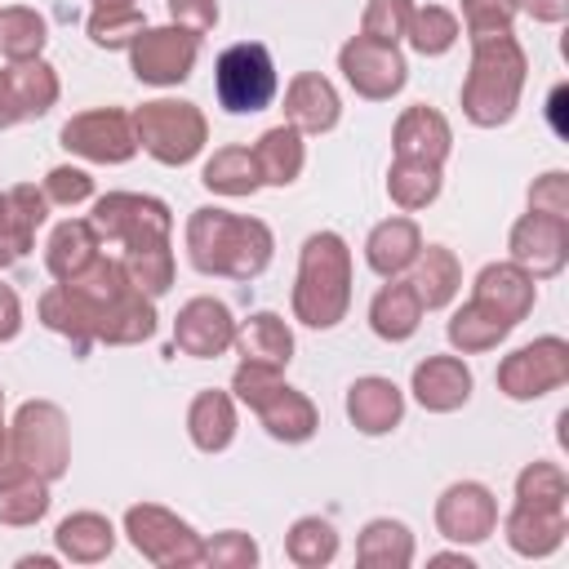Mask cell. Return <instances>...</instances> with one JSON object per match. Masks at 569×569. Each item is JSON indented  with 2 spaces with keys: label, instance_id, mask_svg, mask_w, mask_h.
I'll return each instance as SVG.
<instances>
[{
  "label": "cell",
  "instance_id": "obj_1",
  "mask_svg": "<svg viewBox=\"0 0 569 569\" xmlns=\"http://www.w3.org/2000/svg\"><path fill=\"white\" fill-rule=\"evenodd\" d=\"M187 258L200 276H222V280H258L271 267L276 236L262 218H244L218 204H200L187 218Z\"/></svg>",
  "mask_w": 569,
  "mask_h": 569
},
{
  "label": "cell",
  "instance_id": "obj_2",
  "mask_svg": "<svg viewBox=\"0 0 569 569\" xmlns=\"http://www.w3.org/2000/svg\"><path fill=\"white\" fill-rule=\"evenodd\" d=\"M293 320L307 329H333L351 311V244L338 231H311L298 249V276L289 293Z\"/></svg>",
  "mask_w": 569,
  "mask_h": 569
},
{
  "label": "cell",
  "instance_id": "obj_3",
  "mask_svg": "<svg viewBox=\"0 0 569 569\" xmlns=\"http://www.w3.org/2000/svg\"><path fill=\"white\" fill-rule=\"evenodd\" d=\"M529 80V58L520 49L516 36H489V40H471V67L462 76L458 102L462 116L476 129H498L516 116L520 93Z\"/></svg>",
  "mask_w": 569,
  "mask_h": 569
},
{
  "label": "cell",
  "instance_id": "obj_4",
  "mask_svg": "<svg viewBox=\"0 0 569 569\" xmlns=\"http://www.w3.org/2000/svg\"><path fill=\"white\" fill-rule=\"evenodd\" d=\"M133 138H138V151H147L156 164L182 169L204 151L209 120L187 98H151L133 111Z\"/></svg>",
  "mask_w": 569,
  "mask_h": 569
},
{
  "label": "cell",
  "instance_id": "obj_5",
  "mask_svg": "<svg viewBox=\"0 0 569 569\" xmlns=\"http://www.w3.org/2000/svg\"><path fill=\"white\" fill-rule=\"evenodd\" d=\"M280 76L262 40H236L213 62V98L227 116H258L276 102Z\"/></svg>",
  "mask_w": 569,
  "mask_h": 569
},
{
  "label": "cell",
  "instance_id": "obj_6",
  "mask_svg": "<svg viewBox=\"0 0 569 569\" xmlns=\"http://www.w3.org/2000/svg\"><path fill=\"white\" fill-rule=\"evenodd\" d=\"M124 538L156 569H196V565H204V533H196L191 520H182L178 511H169L160 502H133L124 511Z\"/></svg>",
  "mask_w": 569,
  "mask_h": 569
},
{
  "label": "cell",
  "instance_id": "obj_7",
  "mask_svg": "<svg viewBox=\"0 0 569 569\" xmlns=\"http://www.w3.org/2000/svg\"><path fill=\"white\" fill-rule=\"evenodd\" d=\"M9 445H13L18 462L31 467L36 476H44L49 485L62 480L71 467V427H67L62 405L22 400L9 418Z\"/></svg>",
  "mask_w": 569,
  "mask_h": 569
},
{
  "label": "cell",
  "instance_id": "obj_8",
  "mask_svg": "<svg viewBox=\"0 0 569 569\" xmlns=\"http://www.w3.org/2000/svg\"><path fill=\"white\" fill-rule=\"evenodd\" d=\"M89 222H93L98 240L120 244V249L173 236V209L160 196H147V191H107V196H98Z\"/></svg>",
  "mask_w": 569,
  "mask_h": 569
},
{
  "label": "cell",
  "instance_id": "obj_9",
  "mask_svg": "<svg viewBox=\"0 0 569 569\" xmlns=\"http://www.w3.org/2000/svg\"><path fill=\"white\" fill-rule=\"evenodd\" d=\"M498 391L516 405L525 400H542L551 391H560L569 382V342L560 333H542L525 347H516L511 356L498 360V373H493Z\"/></svg>",
  "mask_w": 569,
  "mask_h": 569
},
{
  "label": "cell",
  "instance_id": "obj_10",
  "mask_svg": "<svg viewBox=\"0 0 569 569\" xmlns=\"http://www.w3.org/2000/svg\"><path fill=\"white\" fill-rule=\"evenodd\" d=\"M58 142L89 160V164H129L138 156V138H133V116L120 111V107H89V111H76Z\"/></svg>",
  "mask_w": 569,
  "mask_h": 569
},
{
  "label": "cell",
  "instance_id": "obj_11",
  "mask_svg": "<svg viewBox=\"0 0 569 569\" xmlns=\"http://www.w3.org/2000/svg\"><path fill=\"white\" fill-rule=\"evenodd\" d=\"M338 71H342L347 89L365 102H391L409 80V62H405L400 44H382L369 36H351L338 49Z\"/></svg>",
  "mask_w": 569,
  "mask_h": 569
},
{
  "label": "cell",
  "instance_id": "obj_12",
  "mask_svg": "<svg viewBox=\"0 0 569 569\" xmlns=\"http://www.w3.org/2000/svg\"><path fill=\"white\" fill-rule=\"evenodd\" d=\"M196 58H200V36L164 22V27H147L133 44H129V71L142 80V84H156V89H173L182 84L191 71H196Z\"/></svg>",
  "mask_w": 569,
  "mask_h": 569
},
{
  "label": "cell",
  "instance_id": "obj_13",
  "mask_svg": "<svg viewBox=\"0 0 569 569\" xmlns=\"http://www.w3.org/2000/svg\"><path fill=\"white\" fill-rule=\"evenodd\" d=\"M436 529L458 547H480L498 533V498L480 480H453L436 498Z\"/></svg>",
  "mask_w": 569,
  "mask_h": 569
},
{
  "label": "cell",
  "instance_id": "obj_14",
  "mask_svg": "<svg viewBox=\"0 0 569 569\" xmlns=\"http://www.w3.org/2000/svg\"><path fill=\"white\" fill-rule=\"evenodd\" d=\"M236 342V316L222 298L196 293L178 307L173 316V351L191 356V360H218L227 356Z\"/></svg>",
  "mask_w": 569,
  "mask_h": 569
},
{
  "label": "cell",
  "instance_id": "obj_15",
  "mask_svg": "<svg viewBox=\"0 0 569 569\" xmlns=\"http://www.w3.org/2000/svg\"><path fill=\"white\" fill-rule=\"evenodd\" d=\"M507 253L516 267H525L533 280H551L569 262V222L542 218V213H520L507 236Z\"/></svg>",
  "mask_w": 569,
  "mask_h": 569
},
{
  "label": "cell",
  "instance_id": "obj_16",
  "mask_svg": "<svg viewBox=\"0 0 569 569\" xmlns=\"http://www.w3.org/2000/svg\"><path fill=\"white\" fill-rule=\"evenodd\" d=\"M156 298L142 293L133 280L111 293L107 302L93 307V342H107V347H138L156 333Z\"/></svg>",
  "mask_w": 569,
  "mask_h": 569
},
{
  "label": "cell",
  "instance_id": "obj_17",
  "mask_svg": "<svg viewBox=\"0 0 569 569\" xmlns=\"http://www.w3.org/2000/svg\"><path fill=\"white\" fill-rule=\"evenodd\" d=\"M569 533V507H538V502H511L502 516V542L525 560H547L565 547Z\"/></svg>",
  "mask_w": 569,
  "mask_h": 569
},
{
  "label": "cell",
  "instance_id": "obj_18",
  "mask_svg": "<svg viewBox=\"0 0 569 569\" xmlns=\"http://www.w3.org/2000/svg\"><path fill=\"white\" fill-rule=\"evenodd\" d=\"M409 391L427 413H458L471 400L476 378H471V365L462 356H427L413 365Z\"/></svg>",
  "mask_w": 569,
  "mask_h": 569
},
{
  "label": "cell",
  "instance_id": "obj_19",
  "mask_svg": "<svg viewBox=\"0 0 569 569\" xmlns=\"http://www.w3.org/2000/svg\"><path fill=\"white\" fill-rule=\"evenodd\" d=\"M342 120V98L329 76L320 71H298L284 84V124H293L302 138L307 133H329Z\"/></svg>",
  "mask_w": 569,
  "mask_h": 569
},
{
  "label": "cell",
  "instance_id": "obj_20",
  "mask_svg": "<svg viewBox=\"0 0 569 569\" xmlns=\"http://www.w3.org/2000/svg\"><path fill=\"white\" fill-rule=\"evenodd\" d=\"M391 147H396V156H405V160H427V164H440V169H445V160H449V151H453V129H449V120H445L436 107L413 102V107H405V111L396 116V124H391Z\"/></svg>",
  "mask_w": 569,
  "mask_h": 569
},
{
  "label": "cell",
  "instance_id": "obj_21",
  "mask_svg": "<svg viewBox=\"0 0 569 569\" xmlns=\"http://www.w3.org/2000/svg\"><path fill=\"white\" fill-rule=\"evenodd\" d=\"M471 298L485 302V307H493L507 325H520V320L533 311V302H538V280H533L525 267H516L511 258H507V262H485V267L476 271Z\"/></svg>",
  "mask_w": 569,
  "mask_h": 569
},
{
  "label": "cell",
  "instance_id": "obj_22",
  "mask_svg": "<svg viewBox=\"0 0 569 569\" xmlns=\"http://www.w3.org/2000/svg\"><path fill=\"white\" fill-rule=\"evenodd\" d=\"M347 418L360 436H387L405 422V391L382 373H365L347 387Z\"/></svg>",
  "mask_w": 569,
  "mask_h": 569
},
{
  "label": "cell",
  "instance_id": "obj_23",
  "mask_svg": "<svg viewBox=\"0 0 569 569\" xmlns=\"http://www.w3.org/2000/svg\"><path fill=\"white\" fill-rule=\"evenodd\" d=\"M418 249H422V231H418V222H413L409 213H391V218H382V222L365 236V262H369V271L382 276V280L405 276V271L413 267Z\"/></svg>",
  "mask_w": 569,
  "mask_h": 569
},
{
  "label": "cell",
  "instance_id": "obj_24",
  "mask_svg": "<svg viewBox=\"0 0 569 569\" xmlns=\"http://www.w3.org/2000/svg\"><path fill=\"white\" fill-rule=\"evenodd\" d=\"M240 431V413H236V396L231 391H218V387H204L191 396L187 405V436L200 453H227L231 440Z\"/></svg>",
  "mask_w": 569,
  "mask_h": 569
},
{
  "label": "cell",
  "instance_id": "obj_25",
  "mask_svg": "<svg viewBox=\"0 0 569 569\" xmlns=\"http://www.w3.org/2000/svg\"><path fill=\"white\" fill-rule=\"evenodd\" d=\"M4 196H9V213H4V227H0V271L31 253L36 231L49 218V200H44V191L36 182H18Z\"/></svg>",
  "mask_w": 569,
  "mask_h": 569
},
{
  "label": "cell",
  "instance_id": "obj_26",
  "mask_svg": "<svg viewBox=\"0 0 569 569\" xmlns=\"http://www.w3.org/2000/svg\"><path fill=\"white\" fill-rule=\"evenodd\" d=\"M253 413H258L262 431H267L271 440H280V445H307V440L320 431V409L311 405L307 391H298V387H289V382H280Z\"/></svg>",
  "mask_w": 569,
  "mask_h": 569
},
{
  "label": "cell",
  "instance_id": "obj_27",
  "mask_svg": "<svg viewBox=\"0 0 569 569\" xmlns=\"http://www.w3.org/2000/svg\"><path fill=\"white\" fill-rule=\"evenodd\" d=\"M405 280L413 284L422 311H445L462 289V262L449 244H422L413 267L405 271Z\"/></svg>",
  "mask_w": 569,
  "mask_h": 569
},
{
  "label": "cell",
  "instance_id": "obj_28",
  "mask_svg": "<svg viewBox=\"0 0 569 569\" xmlns=\"http://www.w3.org/2000/svg\"><path fill=\"white\" fill-rule=\"evenodd\" d=\"M231 351L240 360H253V365H271V369H289L293 360V329L284 316L276 311H249L244 320H236V342Z\"/></svg>",
  "mask_w": 569,
  "mask_h": 569
},
{
  "label": "cell",
  "instance_id": "obj_29",
  "mask_svg": "<svg viewBox=\"0 0 569 569\" xmlns=\"http://www.w3.org/2000/svg\"><path fill=\"white\" fill-rule=\"evenodd\" d=\"M53 547H58V560H71V565H102V560L116 551V525H111L102 511H71V516L58 520Z\"/></svg>",
  "mask_w": 569,
  "mask_h": 569
},
{
  "label": "cell",
  "instance_id": "obj_30",
  "mask_svg": "<svg viewBox=\"0 0 569 569\" xmlns=\"http://www.w3.org/2000/svg\"><path fill=\"white\" fill-rule=\"evenodd\" d=\"M422 302H418V293H413V284L405 280V276H396V280H387L373 298H369V329L382 338V342H409L413 333H418V325H422Z\"/></svg>",
  "mask_w": 569,
  "mask_h": 569
},
{
  "label": "cell",
  "instance_id": "obj_31",
  "mask_svg": "<svg viewBox=\"0 0 569 569\" xmlns=\"http://www.w3.org/2000/svg\"><path fill=\"white\" fill-rule=\"evenodd\" d=\"M413 556H418V542H413V529L405 520L373 516L356 533V565L360 569H409Z\"/></svg>",
  "mask_w": 569,
  "mask_h": 569
},
{
  "label": "cell",
  "instance_id": "obj_32",
  "mask_svg": "<svg viewBox=\"0 0 569 569\" xmlns=\"http://www.w3.org/2000/svg\"><path fill=\"white\" fill-rule=\"evenodd\" d=\"M253 151V164L262 173V187H293L302 178V164H307V142L293 124H271L258 133V142L249 147Z\"/></svg>",
  "mask_w": 569,
  "mask_h": 569
},
{
  "label": "cell",
  "instance_id": "obj_33",
  "mask_svg": "<svg viewBox=\"0 0 569 569\" xmlns=\"http://www.w3.org/2000/svg\"><path fill=\"white\" fill-rule=\"evenodd\" d=\"M98 253H102V240H98V231H93L89 218H62L49 231V240H44V267H49V276L58 284L62 280H76Z\"/></svg>",
  "mask_w": 569,
  "mask_h": 569
},
{
  "label": "cell",
  "instance_id": "obj_34",
  "mask_svg": "<svg viewBox=\"0 0 569 569\" xmlns=\"http://www.w3.org/2000/svg\"><path fill=\"white\" fill-rule=\"evenodd\" d=\"M36 316H40V325L49 333L67 338L76 356H89V347H93V320H89L84 298L71 284H49L40 293V302H36Z\"/></svg>",
  "mask_w": 569,
  "mask_h": 569
},
{
  "label": "cell",
  "instance_id": "obj_35",
  "mask_svg": "<svg viewBox=\"0 0 569 569\" xmlns=\"http://www.w3.org/2000/svg\"><path fill=\"white\" fill-rule=\"evenodd\" d=\"M511 329H516V325H507L493 307L467 298L462 307H453V316H449V325H445V338H449V347H453L458 356H485V351H493L498 342H507Z\"/></svg>",
  "mask_w": 569,
  "mask_h": 569
},
{
  "label": "cell",
  "instance_id": "obj_36",
  "mask_svg": "<svg viewBox=\"0 0 569 569\" xmlns=\"http://www.w3.org/2000/svg\"><path fill=\"white\" fill-rule=\"evenodd\" d=\"M4 76H9V89H13V98H18L22 120H40V116H49V111L58 107L62 84H58L53 62H44V53H40V58H27V62H9Z\"/></svg>",
  "mask_w": 569,
  "mask_h": 569
},
{
  "label": "cell",
  "instance_id": "obj_37",
  "mask_svg": "<svg viewBox=\"0 0 569 569\" xmlns=\"http://www.w3.org/2000/svg\"><path fill=\"white\" fill-rule=\"evenodd\" d=\"M200 182H204V191H213V196L240 200V196H253V191L262 187V173H258L249 147H218V151L200 164Z\"/></svg>",
  "mask_w": 569,
  "mask_h": 569
},
{
  "label": "cell",
  "instance_id": "obj_38",
  "mask_svg": "<svg viewBox=\"0 0 569 569\" xmlns=\"http://www.w3.org/2000/svg\"><path fill=\"white\" fill-rule=\"evenodd\" d=\"M445 187V169L440 164H427V160H405L396 156L391 169H387V196L400 213H418L427 209Z\"/></svg>",
  "mask_w": 569,
  "mask_h": 569
},
{
  "label": "cell",
  "instance_id": "obj_39",
  "mask_svg": "<svg viewBox=\"0 0 569 569\" xmlns=\"http://www.w3.org/2000/svg\"><path fill=\"white\" fill-rule=\"evenodd\" d=\"M284 556L298 569H325L338 560V529L325 516H298L284 533Z\"/></svg>",
  "mask_w": 569,
  "mask_h": 569
},
{
  "label": "cell",
  "instance_id": "obj_40",
  "mask_svg": "<svg viewBox=\"0 0 569 569\" xmlns=\"http://www.w3.org/2000/svg\"><path fill=\"white\" fill-rule=\"evenodd\" d=\"M49 44V22L27 9V4H9L0 9V58L4 62H27V58H40Z\"/></svg>",
  "mask_w": 569,
  "mask_h": 569
},
{
  "label": "cell",
  "instance_id": "obj_41",
  "mask_svg": "<svg viewBox=\"0 0 569 569\" xmlns=\"http://www.w3.org/2000/svg\"><path fill=\"white\" fill-rule=\"evenodd\" d=\"M458 36H462V22H458L453 9H445V4H413L409 31H405V40H409L413 53L440 58V53H449L458 44Z\"/></svg>",
  "mask_w": 569,
  "mask_h": 569
},
{
  "label": "cell",
  "instance_id": "obj_42",
  "mask_svg": "<svg viewBox=\"0 0 569 569\" xmlns=\"http://www.w3.org/2000/svg\"><path fill=\"white\" fill-rule=\"evenodd\" d=\"M120 262H124L129 280H133L142 293H151V298L169 293V284H173V244H169V240L129 244V249L120 253Z\"/></svg>",
  "mask_w": 569,
  "mask_h": 569
},
{
  "label": "cell",
  "instance_id": "obj_43",
  "mask_svg": "<svg viewBox=\"0 0 569 569\" xmlns=\"http://www.w3.org/2000/svg\"><path fill=\"white\" fill-rule=\"evenodd\" d=\"M142 31H147V13L138 4H129V9H89V18H84V36L98 49H129Z\"/></svg>",
  "mask_w": 569,
  "mask_h": 569
},
{
  "label": "cell",
  "instance_id": "obj_44",
  "mask_svg": "<svg viewBox=\"0 0 569 569\" xmlns=\"http://www.w3.org/2000/svg\"><path fill=\"white\" fill-rule=\"evenodd\" d=\"M516 502H538V507H569V476L560 462H529L516 476Z\"/></svg>",
  "mask_w": 569,
  "mask_h": 569
},
{
  "label": "cell",
  "instance_id": "obj_45",
  "mask_svg": "<svg viewBox=\"0 0 569 569\" xmlns=\"http://www.w3.org/2000/svg\"><path fill=\"white\" fill-rule=\"evenodd\" d=\"M258 560H262V547L244 529H222V533L204 538V565L209 569H258Z\"/></svg>",
  "mask_w": 569,
  "mask_h": 569
},
{
  "label": "cell",
  "instance_id": "obj_46",
  "mask_svg": "<svg viewBox=\"0 0 569 569\" xmlns=\"http://www.w3.org/2000/svg\"><path fill=\"white\" fill-rule=\"evenodd\" d=\"M516 13H520V0H462V27H467V40L511 36Z\"/></svg>",
  "mask_w": 569,
  "mask_h": 569
},
{
  "label": "cell",
  "instance_id": "obj_47",
  "mask_svg": "<svg viewBox=\"0 0 569 569\" xmlns=\"http://www.w3.org/2000/svg\"><path fill=\"white\" fill-rule=\"evenodd\" d=\"M413 18V0H369L360 13V36L382 40V44H400Z\"/></svg>",
  "mask_w": 569,
  "mask_h": 569
},
{
  "label": "cell",
  "instance_id": "obj_48",
  "mask_svg": "<svg viewBox=\"0 0 569 569\" xmlns=\"http://www.w3.org/2000/svg\"><path fill=\"white\" fill-rule=\"evenodd\" d=\"M284 382V369H271V365H253V360H240L236 373H231V396L236 405L244 409H258L276 387Z\"/></svg>",
  "mask_w": 569,
  "mask_h": 569
},
{
  "label": "cell",
  "instance_id": "obj_49",
  "mask_svg": "<svg viewBox=\"0 0 569 569\" xmlns=\"http://www.w3.org/2000/svg\"><path fill=\"white\" fill-rule=\"evenodd\" d=\"M44 200L49 204H62V209H76L84 200H93V178L80 169V164H53L44 173Z\"/></svg>",
  "mask_w": 569,
  "mask_h": 569
},
{
  "label": "cell",
  "instance_id": "obj_50",
  "mask_svg": "<svg viewBox=\"0 0 569 569\" xmlns=\"http://www.w3.org/2000/svg\"><path fill=\"white\" fill-rule=\"evenodd\" d=\"M529 213L569 222V173L565 169H547L529 182Z\"/></svg>",
  "mask_w": 569,
  "mask_h": 569
},
{
  "label": "cell",
  "instance_id": "obj_51",
  "mask_svg": "<svg viewBox=\"0 0 569 569\" xmlns=\"http://www.w3.org/2000/svg\"><path fill=\"white\" fill-rule=\"evenodd\" d=\"M164 9H169V22L191 36H204L218 27V0H164Z\"/></svg>",
  "mask_w": 569,
  "mask_h": 569
},
{
  "label": "cell",
  "instance_id": "obj_52",
  "mask_svg": "<svg viewBox=\"0 0 569 569\" xmlns=\"http://www.w3.org/2000/svg\"><path fill=\"white\" fill-rule=\"evenodd\" d=\"M22 333V298L13 284L0 280V342H13Z\"/></svg>",
  "mask_w": 569,
  "mask_h": 569
},
{
  "label": "cell",
  "instance_id": "obj_53",
  "mask_svg": "<svg viewBox=\"0 0 569 569\" xmlns=\"http://www.w3.org/2000/svg\"><path fill=\"white\" fill-rule=\"evenodd\" d=\"M520 9H525L533 22H547V27H556V22L569 18V0H520Z\"/></svg>",
  "mask_w": 569,
  "mask_h": 569
},
{
  "label": "cell",
  "instance_id": "obj_54",
  "mask_svg": "<svg viewBox=\"0 0 569 569\" xmlns=\"http://www.w3.org/2000/svg\"><path fill=\"white\" fill-rule=\"evenodd\" d=\"M13 124H22V111H18V98L9 89V76L0 71V129H13Z\"/></svg>",
  "mask_w": 569,
  "mask_h": 569
},
{
  "label": "cell",
  "instance_id": "obj_55",
  "mask_svg": "<svg viewBox=\"0 0 569 569\" xmlns=\"http://www.w3.org/2000/svg\"><path fill=\"white\" fill-rule=\"evenodd\" d=\"M565 98H569V89H565V84H556V89H551V107H547V111H551V124H556V133H560V138L569 133V129H565V120H560V111H565Z\"/></svg>",
  "mask_w": 569,
  "mask_h": 569
},
{
  "label": "cell",
  "instance_id": "obj_56",
  "mask_svg": "<svg viewBox=\"0 0 569 569\" xmlns=\"http://www.w3.org/2000/svg\"><path fill=\"white\" fill-rule=\"evenodd\" d=\"M431 565H462V569H476V560H471L467 551H440V556H431Z\"/></svg>",
  "mask_w": 569,
  "mask_h": 569
},
{
  "label": "cell",
  "instance_id": "obj_57",
  "mask_svg": "<svg viewBox=\"0 0 569 569\" xmlns=\"http://www.w3.org/2000/svg\"><path fill=\"white\" fill-rule=\"evenodd\" d=\"M93 9H129V4H138V0H89Z\"/></svg>",
  "mask_w": 569,
  "mask_h": 569
},
{
  "label": "cell",
  "instance_id": "obj_58",
  "mask_svg": "<svg viewBox=\"0 0 569 569\" xmlns=\"http://www.w3.org/2000/svg\"><path fill=\"white\" fill-rule=\"evenodd\" d=\"M9 431V418H4V387H0V436Z\"/></svg>",
  "mask_w": 569,
  "mask_h": 569
},
{
  "label": "cell",
  "instance_id": "obj_59",
  "mask_svg": "<svg viewBox=\"0 0 569 569\" xmlns=\"http://www.w3.org/2000/svg\"><path fill=\"white\" fill-rule=\"evenodd\" d=\"M4 213H9V196L0 191V227H4Z\"/></svg>",
  "mask_w": 569,
  "mask_h": 569
}]
</instances>
